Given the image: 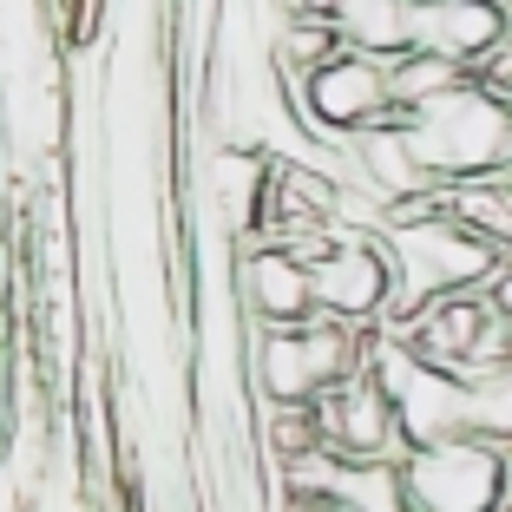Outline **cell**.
I'll list each match as a JSON object with an SVG mask.
<instances>
[{"instance_id":"cell-15","label":"cell","mask_w":512,"mask_h":512,"mask_svg":"<svg viewBox=\"0 0 512 512\" xmlns=\"http://www.w3.org/2000/svg\"><path fill=\"white\" fill-rule=\"evenodd\" d=\"M467 434L512 453V362L467 375Z\"/></svg>"},{"instance_id":"cell-11","label":"cell","mask_w":512,"mask_h":512,"mask_svg":"<svg viewBox=\"0 0 512 512\" xmlns=\"http://www.w3.org/2000/svg\"><path fill=\"white\" fill-rule=\"evenodd\" d=\"M512 33V0H414V46L440 60L486 73Z\"/></svg>"},{"instance_id":"cell-10","label":"cell","mask_w":512,"mask_h":512,"mask_svg":"<svg viewBox=\"0 0 512 512\" xmlns=\"http://www.w3.org/2000/svg\"><path fill=\"white\" fill-rule=\"evenodd\" d=\"M493 316H499L493 296H486V289H467V296H440V302H427V309H414L407 322H388V335H401L421 362H434V368L467 381L473 362H480V348H486Z\"/></svg>"},{"instance_id":"cell-8","label":"cell","mask_w":512,"mask_h":512,"mask_svg":"<svg viewBox=\"0 0 512 512\" xmlns=\"http://www.w3.org/2000/svg\"><path fill=\"white\" fill-rule=\"evenodd\" d=\"M316 421H322V453H335L342 467H394V460L407 453L401 421H394V401H388V388L368 375V362L322 394Z\"/></svg>"},{"instance_id":"cell-20","label":"cell","mask_w":512,"mask_h":512,"mask_svg":"<svg viewBox=\"0 0 512 512\" xmlns=\"http://www.w3.org/2000/svg\"><path fill=\"white\" fill-rule=\"evenodd\" d=\"M506 256H512V230H506Z\"/></svg>"},{"instance_id":"cell-2","label":"cell","mask_w":512,"mask_h":512,"mask_svg":"<svg viewBox=\"0 0 512 512\" xmlns=\"http://www.w3.org/2000/svg\"><path fill=\"white\" fill-rule=\"evenodd\" d=\"M407 138L421 151V165L434 171L440 191L453 184H486L506 171V151H512V99L499 86H486L480 73L467 86L440 92L434 106L407 112Z\"/></svg>"},{"instance_id":"cell-19","label":"cell","mask_w":512,"mask_h":512,"mask_svg":"<svg viewBox=\"0 0 512 512\" xmlns=\"http://www.w3.org/2000/svg\"><path fill=\"white\" fill-rule=\"evenodd\" d=\"M499 184H506V191H512V151H506V171H499Z\"/></svg>"},{"instance_id":"cell-4","label":"cell","mask_w":512,"mask_h":512,"mask_svg":"<svg viewBox=\"0 0 512 512\" xmlns=\"http://www.w3.org/2000/svg\"><path fill=\"white\" fill-rule=\"evenodd\" d=\"M407 512H506L512 506V453L493 440H434L394 460Z\"/></svg>"},{"instance_id":"cell-18","label":"cell","mask_w":512,"mask_h":512,"mask_svg":"<svg viewBox=\"0 0 512 512\" xmlns=\"http://www.w3.org/2000/svg\"><path fill=\"white\" fill-rule=\"evenodd\" d=\"M486 296H493V309L506 316V329H512V256H506V270H499L493 283H486Z\"/></svg>"},{"instance_id":"cell-17","label":"cell","mask_w":512,"mask_h":512,"mask_svg":"<svg viewBox=\"0 0 512 512\" xmlns=\"http://www.w3.org/2000/svg\"><path fill=\"white\" fill-rule=\"evenodd\" d=\"M342 0H283V20H335Z\"/></svg>"},{"instance_id":"cell-6","label":"cell","mask_w":512,"mask_h":512,"mask_svg":"<svg viewBox=\"0 0 512 512\" xmlns=\"http://www.w3.org/2000/svg\"><path fill=\"white\" fill-rule=\"evenodd\" d=\"M289 92H296V112L309 125V138L329 151H342L348 138L401 119L394 112V86H388V60H368V53H348V46Z\"/></svg>"},{"instance_id":"cell-12","label":"cell","mask_w":512,"mask_h":512,"mask_svg":"<svg viewBox=\"0 0 512 512\" xmlns=\"http://www.w3.org/2000/svg\"><path fill=\"white\" fill-rule=\"evenodd\" d=\"M335 33H342L348 53L401 60V53H414V0H342Z\"/></svg>"},{"instance_id":"cell-1","label":"cell","mask_w":512,"mask_h":512,"mask_svg":"<svg viewBox=\"0 0 512 512\" xmlns=\"http://www.w3.org/2000/svg\"><path fill=\"white\" fill-rule=\"evenodd\" d=\"M381 243L394 256V316L407 322L414 309L440 296H467V289H486L499 270H506V243H493L486 230L460 224V217L440 204L427 217H388L381 224Z\"/></svg>"},{"instance_id":"cell-9","label":"cell","mask_w":512,"mask_h":512,"mask_svg":"<svg viewBox=\"0 0 512 512\" xmlns=\"http://www.w3.org/2000/svg\"><path fill=\"white\" fill-rule=\"evenodd\" d=\"M230 296H237L250 329H296V322L316 316V276H309V263L276 250V243L230 256Z\"/></svg>"},{"instance_id":"cell-5","label":"cell","mask_w":512,"mask_h":512,"mask_svg":"<svg viewBox=\"0 0 512 512\" xmlns=\"http://www.w3.org/2000/svg\"><path fill=\"white\" fill-rule=\"evenodd\" d=\"M368 375L388 388L407 447H434V440L467 434V381L434 368V362H421L401 335H388V329L368 335Z\"/></svg>"},{"instance_id":"cell-13","label":"cell","mask_w":512,"mask_h":512,"mask_svg":"<svg viewBox=\"0 0 512 512\" xmlns=\"http://www.w3.org/2000/svg\"><path fill=\"white\" fill-rule=\"evenodd\" d=\"M335 53H342L335 20H276V33H270V60L289 86H302V79L316 73V66H329Z\"/></svg>"},{"instance_id":"cell-21","label":"cell","mask_w":512,"mask_h":512,"mask_svg":"<svg viewBox=\"0 0 512 512\" xmlns=\"http://www.w3.org/2000/svg\"><path fill=\"white\" fill-rule=\"evenodd\" d=\"M506 512H512V506H506Z\"/></svg>"},{"instance_id":"cell-14","label":"cell","mask_w":512,"mask_h":512,"mask_svg":"<svg viewBox=\"0 0 512 512\" xmlns=\"http://www.w3.org/2000/svg\"><path fill=\"white\" fill-rule=\"evenodd\" d=\"M467 66H453V60H440V53H401V60H388V86H394V112H421V106H434L440 92H453V86H467Z\"/></svg>"},{"instance_id":"cell-3","label":"cell","mask_w":512,"mask_h":512,"mask_svg":"<svg viewBox=\"0 0 512 512\" xmlns=\"http://www.w3.org/2000/svg\"><path fill=\"white\" fill-rule=\"evenodd\" d=\"M368 335L335 316H309L296 329H250V394L256 401H322L335 381L368 362Z\"/></svg>"},{"instance_id":"cell-7","label":"cell","mask_w":512,"mask_h":512,"mask_svg":"<svg viewBox=\"0 0 512 512\" xmlns=\"http://www.w3.org/2000/svg\"><path fill=\"white\" fill-rule=\"evenodd\" d=\"M316 276V316H335L348 329H388L394 316V256L381 230H335V243L309 263Z\"/></svg>"},{"instance_id":"cell-16","label":"cell","mask_w":512,"mask_h":512,"mask_svg":"<svg viewBox=\"0 0 512 512\" xmlns=\"http://www.w3.org/2000/svg\"><path fill=\"white\" fill-rule=\"evenodd\" d=\"M486 86H499V92H506V99H512V33H506V46H499V53H493V60H486Z\"/></svg>"}]
</instances>
